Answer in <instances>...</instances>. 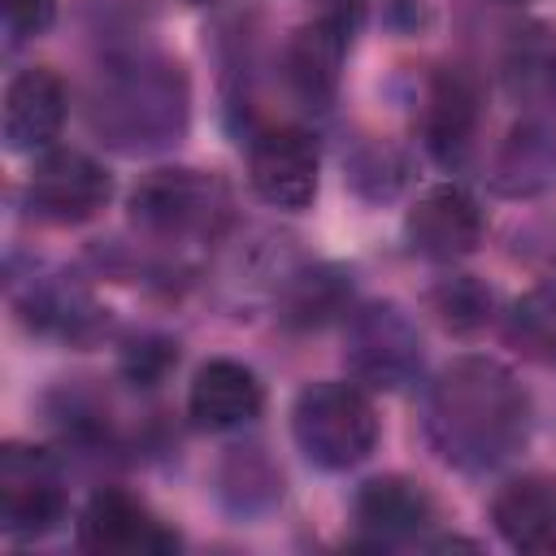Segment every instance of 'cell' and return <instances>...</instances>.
<instances>
[{
	"label": "cell",
	"mask_w": 556,
	"mask_h": 556,
	"mask_svg": "<svg viewBox=\"0 0 556 556\" xmlns=\"http://www.w3.org/2000/svg\"><path fill=\"white\" fill-rule=\"evenodd\" d=\"M434 456L460 473H495L517 460L534 430L526 382L495 356H452L426 387L421 408Z\"/></svg>",
	"instance_id": "obj_1"
},
{
	"label": "cell",
	"mask_w": 556,
	"mask_h": 556,
	"mask_svg": "<svg viewBox=\"0 0 556 556\" xmlns=\"http://www.w3.org/2000/svg\"><path fill=\"white\" fill-rule=\"evenodd\" d=\"M91 135L122 156H156L182 143L191 126L187 70L156 48L113 52L87 91Z\"/></svg>",
	"instance_id": "obj_2"
},
{
	"label": "cell",
	"mask_w": 556,
	"mask_h": 556,
	"mask_svg": "<svg viewBox=\"0 0 556 556\" xmlns=\"http://www.w3.org/2000/svg\"><path fill=\"white\" fill-rule=\"evenodd\" d=\"M130 226L156 243H204L230 222V191L217 174L191 165H161L126 195Z\"/></svg>",
	"instance_id": "obj_3"
},
{
	"label": "cell",
	"mask_w": 556,
	"mask_h": 556,
	"mask_svg": "<svg viewBox=\"0 0 556 556\" xmlns=\"http://www.w3.org/2000/svg\"><path fill=\"white\" fill-rule=\"evenodd\" d=\"M291 434L308 465L326 473L356 469L378 447V408L361 382L321 378L291 404Z\"/></svg>",
	"instance_id": "obj_4"
},
{
	"label": "cell",
	"mask_w": 556,
	"mask_h": 556,
	"mask_svg": "<svg viewBox=\"0 0 556 556\" xmlns=\"http://www.w3.org/2000/svg\"><path fill=\"white\" fill-rule=\"evenodd\" d=\"M343 365L365 391H408L426 369L417 321L395 300L356 304L343 321Z\"/></svg>",
	"instance_id": "obj_5"
},
{
	"label": "cell",
	"mask_w": 556,
	"mask_h": 556,
	"mask_svg": "<svg viewBox=\"0 0 556 556\" xmlns=\"http://www.w3.org/2000/svg\"><path fill=\"white\" fill-rule=\"evenodd\" d=\"M361 17H365V0H321V9L304 26H295L291 39L282 43L278 70L287 91L304 109H330Z\"/></svg>",
	"instance_id": "obj_6"
},
{
	"label": "cell",
	"mask_w": 556,
	"mask_h": 556,
	"mask_svg": "<svg viewBox=\"0 0 556 556\" xmlns=\"http://www.w3.org/2000/svg\"><path fill=\"white\" fill-rule=\"evenodd\" d=\"M22 200L43 226H83L113 200V174L83 148H43L26 174Z\"/></svg>",
	"instance_id": "obj_7"
},
{
	"label": "cell",
	"mask_w": 556,
	"mask_h": 556,
	"mask_svg": "<svg viewBox=\"0 0 556 556\" xmlns=\"http://www.w3.org/2000/svg\"><path fill=\"white\" fill-rule=\"evenodd\" d=\"M65 469L56 452L35 443L0 447V530L9 539H43L65 521Z\"/></svg>",
	"instance_id": "obj_8"
},
{
	"label": "cell",
	"mask_w": 556,
	"mask_h": 556,
	"mask_svg": "<svg viewBox=\"0 0 556 556\" xmlns=\"http://www.w3.org/2000/svg\"><path fill=\"white\" fill-rule=\"evenodd\" d=\"M78 547L91 556H165L178 552V534L130 491L100 486L87 495L74 521Z\"/></svg>",
	"instance_id": "obj_9"
},
{
	"label": "cell",
	"mask_w": 556,
	"mask_h": 556,
	"mask_svg": "<svg viewBox=\"0 0 556 556\" xmlns=\"http://www.w3.org/2000/svg\"><path fill=\"white\" fill-rule=\"evenodd\" d=\"M317 139L304 126H261L248 139V182L282 213H300L317 195Z\"/></svg>",
	"instance_id": "obj_10"
},
{
	"label": "cell",
	"mask_w": 556,
	"mask_h": 556,
	"mask_svg": "<svg viewBox=\"0 0 556 556\" xmlns=\"http://www.w3.org/2000/svg\"><path fill=\"white\" fill-rule=\"evenodd\" d=\"M482 235H486L482 204L460 182L426 187L413 200V208L404 213V243H408V252L421 256V261H434V265H452V261L478 252Z\"/></svg>",
	"instance_id": "obj_11"
},
{
	"label": "cell",
	"mask_w": 556,
	"mask_h": 556,
	"mask_svg": "<svg viewBox=\"0 0 556 556\" xmlns=\"http://www.w3.org/2000/svg\"><path fill=\"white\" fill-rule=\"evenodd\" d=\"M482 104L486 96H482L478 74L460 65L430 74L421 91V143L443 169H460L469 161L478 143V126H482Z\"/></svg>",
	"instance_id": "obj_12"
},
{
	"label": "cell",
	"mask_w": 556,
	"mask_h": 556,
	"mask_svg": "<svg viewBox=\"0 0 556 556\" xmlns=\"http://www.w3.org/2000/svg\"><path fill=\"white\" fill-rule=\"evenodd\" d=\"M13 308L17 321L39 334V339H56V343H96L109 330L104 308L96 304V295L74 278V274H30L22 287H13Z\"/></svg>",
	"instance_id": "obj_13"
},
{
	"label": "cell",
	"mask_w": 556,
	"mask_h": 556,
	"mask_svg": "<svg viewBox=\"0 0 556 556\" xmlns=\"http://www.w3.org/2000/svg\"><path fill=\"white\" fill-rule=\"evenodd\" d=\"M261 408H265V387L256 369L235 356L204 361L187 387V417L208 434L243 430L261 417Z\"/></svg>",
	"instance_id": "obj_14"
},
{
	"label": "cell",
	"mask_w": 556,
	"mask_h": 556,
	"mask_svg": "<svg viewBox=\"0 0 556 556\" xmlns=\"http://www.w3.org/2000/svg\"><path fill=\"white\" fill-rule=\"evenodd\" d=\"M274 308H278V321L295 334H313L334 321H348V313L356 308L352 269L334 265V261H300L278 282Z\"/></svg>",
	"instance_id": "obj_15"
},
{
	"label": "cell",
	"mask_w": 556,
	"mask_h": 556,
	"mask_svg": "<svg viewBox=\"0 0 556 556\" xmlns=\"http://www.w3.org/2000/svg\"><path fill=\"white\" fill-rule=\"evenodd\" d=\"M70 113V91L56 70L26 65L4 87V148L9 152H43L61 135Z\"/></svg>",
	"instance_id": "obj_16"
},
{
	"label": "cell",
	"mask_w": 556,
	"mask_h": 556,
	"mask_svg": "<svg viewBox=\"0 0 556 556\" xmlns=\"http://www.w3.org/2000/svg\"><path fill=\"white\" fill-rule=\"evenodd\" d=\"M352 517L374 547H395V543L421 539V530L434 521V500L417 478L378 473L356 486Z\"/></svg>",
	"instance_id": "obj_17"
},
{
	"label": "cell",
	"mask_w": 556,
	"mask_h": 556,
	"mask_svg": "<svg viewBox=\"0 0 556 556\" xmlns=\"http://www.w3.org/2000/svg\"><path fill=\"white\" fill-rule=\"evenodd\" d=\"M491 191L508 200H530L556 187V126L547 117L526 113L495 148L486 169Z\"/></svg>",
	"instance_id": "obj_18"
},
{
	"label": "cell",
	"mask_w": 556,
	"mask_h": 556,
	"mask_svg": "<svg viewBox=\"0 0 556 556\" xmlns=\"http://www.w3.org/2000/svg\"><path fill=\"white\" fill-rule=\"evenodd\" d=\"M500 83L521 113L552 117L556 113V26L521 22L500 56Z\"/></svg>",
	"instance_id": "obj_19"
},
{
	"label": "cell",
	"mask_w": 556,
	"mask_h": 556,
	"mask_svg": "<svg viewBox=\"0 0 556 556\" xmlns=\"http://www.w3.org/2000/svg\"><path fill=\"white\" fill-rule=\"evenodd\" d=\"M491 521L513 552L552 556L556 552V482L539 473L504 482L491 500Z\"/></svg>",
	"instance_id": "obj_20"
},
{
	"label": "cell",
	"mask_w": 556,
	"mask_h": 556,
	"mask_svg": "<svg viewBox=\"0 0 556 556\" xmlns=\"http://www.w3.org/2000/svg\"><path fill=\"white\" fill-rule=\"evenodd\" d=\"M213 491H217V504L230 517L252 521V517H265L282 504V469L269 460L265 447L243 443V447H230L217 460Z\"/></svg>",
	"instance_id": "obj_21"
},
{
	"label": "cell",
	"mask_w": 556,
	"mask_h": 556,
	"mask_svg": "<svg viewBox=\"0 0 556 556\" xmlns=\"http://www.w3.org/2000/svg\"><path fill=\"white\" fill-rule=\"evenodd\" d=\"M504 343L543 369H556V278L521 291L500 317Z\"/></svg>",
	"instance_id": "obj_22"
},
{
	"label": "cell",
	"mask_w": 556,
	"mask_h": 556,
	"mask_svg": "<svg viewBox=\"0 0 556 556\" xmlns=\"http://www.w3.org/2000/svg\"><path fill=\"white\" fill-rule=\"evenodd\" d=\"M426 304L434 321L452 334H478L495 317V291L473 274H443L426 291Z\"/></svg>",
	"instance_id": "obj_23"
},
{
	"label": "cell",
	"mask_w": 556,
	"mask_h": 556,
	"mask_svg": "<svg viewBox=\"0 0 556 556\" xmlns=\"http://www.w3.org/2000/svg\"><path fill=\"white\" fill-rule=\"evenodd\" d=\"M343 169H348L352 191H356L361 200H374V204L395 200L400 187L408 182V161H404V152L391 148L387 139H365V143H356Z\"/></svg>",
	"instance_id": "obj_24"
},
{
	"label": "cell",
	"mask_w": 556,
	"mask_h": 556,
	"mask_svg": "<svg viewBox=\"0 0 556 556\" xmlns=\"http://www.w3.org/2000/svg\"><path fill=\"white\" fill-rule=\"evenodd\" d=\"M117 369H122V378L135 391H152V387H161L178 369V339L156 334V330H143V334L126 339Z\"/></svg>",
	"instance_id": "obj_25"
},
{
	"label": "cell",
	"mask_w": 556,
	"mask_h": 556,
	"mask_svg": "<svg viewBox=\"0 0 556 556\" xmlns=\"http://www.w3.org/2000/svg\"><path fill=\"white\" fill-rule=\"evenodd\" d=\"M0 17H4V48L17 52L52 30L56 0H0Z\"/></svg>",
	"instance_id": "obj_26"
},
{
	"label": "cell",
	"mask_w": 556,
	"mask_h": 556,
	"mask_svg": "<svg viewBox=\"0 0 556 556\" xmlns=\"http://www.w3.org/2000/svg\"><path fill=\"white\" fill-rule=\"evenodd\" d=\"M378 13L400 35H417V30L430 26V4L426 0H378Z\"/></svg>",
	"instance_id": "obj_27"
},
{
	"label": "cell",
	"mask_w": 556,
	"mask_h": 556,
	"mask_svg": "<svg viewBox=\"0 0 556 556\" xmlns=\"http://www.w3.org/2000/svg\"><path fill=\"white\" fill-rule=\"evenodd\" d=\"M504 4H530V0H504Z\"/></svg>",
	"instance_id": "obj_28"
}]
</instances>
